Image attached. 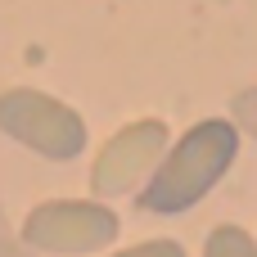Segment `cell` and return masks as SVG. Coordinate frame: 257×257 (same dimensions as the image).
Wrapping results in <instances>:
<instances>
[{
    "label": "cell",
    "instance_id": "obj_2",
    "mask_svg": "<svg viewBox=\"0 0 257 257\" xmlns=\"http://www.w3.org/2000/svg\"><path fill=\"white\" fill-rule=\"evenodd\" d=\"M0 131L54 163H68L86 149V122L68 104H59L41 90H5L0 95Z\"/></svg>",
    "mask_w": 257,
    "mask_h": 257
},
{
    "label": "cell",
    "instance_id": "obj_3",
    "mask_svg": "<svg viewBox=\"0 0 257 257\" xmlns=\"http://www.w3.org/2000/svg\"><path fill=\"white\" fill-rule=\"evenodd\" d=\"M23 239L41 253H95L117 239V212L86 199H54L32 208L23 221Z\"/></svg>",
    "mask_w": 257,
    "mask_h": 257
},
{
    "label": "cell",
    "instance_id": "obj_5",
    "mask_svg": "<svg viewBox=\"0 0 257 257\" xmlns=\"http://www.w3.org/2000/svg\"><path fill=\"white\" fill-rule=\"evenodd\" d=\"M203 257H257V239L244 226H217L203 244Z\"/></svg>",
    "mask_w": 257,
    "mask_h": 257
},
{
    "label": "cell",
    "instance_id": "obj_4",
    "mask_svg": "<svg viewBox=\"0 0 257 257\" xmlns=\"http://www.w3.org/2000/svg\"><path fill=\"white\" fill-rule=\"evenodd\" d=\"M167 154V126L158 117H145V122H131L122 126L95 158V172H90V190L99 199H117V194H131L140 181H149V172L158 167V158Z\"/></svg>",
    "mask_w": 257,
    "mask_h": 257
},
{
    "label": "cell",
    "instance_id": "obj_7",
    "mask_svg": "<svg viewBox=\"0 0 257 257\" xmlns=\"http://www.w3.org/2000/svg\"><path fill=\"white\" fill-rule=\"evenodd\" d=\"M113 257H185V248L176 239H149V244H136V248L113 253Z\"/></svg>",
    "mask_w": 257,
    "mask_h": 257
},
{
    "label": "cell",
    "instance_id": "obj_1",
    "mask_svg": "<svg viewBox=\"0 0 257 257\" xmlns=\"http://www.w3.org/2000/svg\"><path fill=\"white\" fill-rule=\"evenodd\" d=\"M235 158H239V126L230 117L194 122L149 172V181L140 190V208L154 217L190 212L221 185V176L235 167Z\"/></svg>",
    "mask_w": 257,
    "mask_h": 257
},
{
    "label": "cell",
    "instance_id": "obj_6",
    "mask_svg": "<svg viewBox=\"0 0 257 257\" xmlns=\"http://www.w3.org/2000/svg\"><path fill=\"white\" fill-rule=\"evenodd\" d=\"M230 122H235L239 131H248V136L257 140V86L239 90V95L230 99Z\"/></svg>",
    "mask_w": 257,
    "mask_h": 257
}]
</instances>
